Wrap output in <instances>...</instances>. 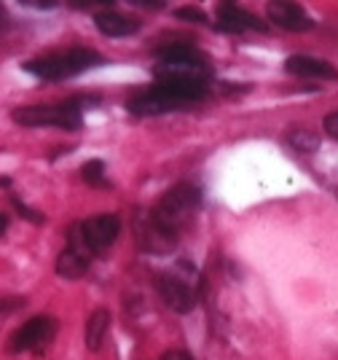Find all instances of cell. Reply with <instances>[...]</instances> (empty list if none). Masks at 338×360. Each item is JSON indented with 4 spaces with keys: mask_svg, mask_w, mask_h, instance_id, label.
<instances>
[{
    "mask_svg": "<svg viewBox=\"0 0 338 360\" xmlns=\"http://www.w3.org/2000/svg\"><path fill=\"white\" fill-rule=\"evenodd\" d=\"M162 360H193L186 349H169V352H164Z\"/></svg>",
    "mask_w": 338,
    "mask_h": 360,
    "instance_id": "21",
    "label": "cell"
},
{
    "mask_svg": "<svg viewBox=\"0 0 338 360\" xmlns=\"http://www.w3.org/2000/svg\"><path fill=\"white\" fill-rule=\"evenodd\" d=\"M177 19H186V22H193V25H204L207 14L202 8H193V6H183V8H175Z\"/></svg>",
    "mask_w": 338,
    "mask_h": 360,
    "instance_id": "17",
    "label": "cell"
},
{
    "mask_svg": "<svg viewBox=\"0 0 338 360\" xmlns=\"http://www.w3.org/2000/svg\"><path fill=\"white\" fill-rule=\"evenodd\" d=\"M215 14H218V27H221V30H228V32H242V30L266 32L268 30L266 22H261L255 14L245 11V8H239V6H234V3H221Z\"/></svg>",
    "mask_w": 338,
    "mask_h": 360,
    "instance_id": "11",
    "label": "cell"
},
{
    "mask_svg": "<svg viewBox=\"0 0 338 360\" xmlns=\"http://www.w3.org/2000/svg\"><path fill=\"white\" fill-rule=\"evenodd\" d=\"M100 65H105L103 54H97L94 49L73 46V49L51 51V54H44L38 60L25 62V70L35 78H44V81H65V78L86 73V70L100 68Z\"/></svg>",
    "mask_w": 338,
    "mask_h": 360,
    "instance_id": "1",
    "label": "cell"
},
{
    "mask_svg": "<svg viewBox=\"0 0 338 360\" xmlns=\"http://www.w3.org/2000/svg\"><path fill=\"white\" fill-rule=\"evenodd\" d=\"M108 330H110V312L108 309H94L86 320V328H84V339L91 352H100V347L108 339Z\"/></svg>",
    "mask_w": 338,
    "mask_h": 360,
    "instance_id": "14",
    "label": "cell"
},
{
    "mask_svg": "<svg viewBox=\"0 0 338 360\" xmlns=\"http://www.w3.org/2000/svg\"><path fill=\"white\" fill-rule=\"evenodd\" d=\"M6 27H8V16H6V11L0 8V32L6 30Z\"/></svg>",
    "mask_w": 338,
    "mask_h": 360,
    "instance_id": "23",
    "label": "cell"
},
{
    "mask_svg": "<svg viewBox=\"0 0 338 360\" xmlns=\"http://www.w3.org/2000/svg\"><path fill=\"white\" fill-rule=\"evenodd\" d=\"M188 103L177 100L172 94H167L162 89H145V91H137L134 97H129L126 108L132 110L134 116H162V113H172V110H183Z\"/></svg>",
    "mask_w": 338,
    "mask_h": 360,
    "instance_id": "8",
    "label": "cell"
},
{
    "mask_svg": "<svg viewBox=\"0 0 338 360\" xmlns=\"http://www.w3.org/2000/svg\"><path fill=\"white\" fill-rule=\"evenodd\" d=\"M285 70L290 75H301V78H323V81H336L338 70L325 60L317 57H306V54H295L285 62Z\"/></svg>",
    "mask_w": 338,
    "mask_h": 360,
    "instance_id": "12",
    "label": "cell"
},
{
    "mask_svg": "<svg viewBox=\"0 0 338 360\" xmlns=\"http://www.w3.org/2000/svg\"><path fill=\"white\" fill-rule=\"evenodd\" d=\"M94 25L97 30L108 35V38H129L134 32H140L143 22L134 19V16L118 14V11H103V14L94 16Z\"/></svg>",
    "mask_w": 338,
    "mask_h": 360,
    "instance_id": "13",
    "label": "cell"
},
{
    "mask_svg": "<svg viewBox=\"0 0 338 360\" xmlns=\"http://www.w3.org/2000/svg\"><path fill=\"white\" fill-rule=\"evenodd\" d=\"M54 333H57V320L54 317H32L22 328L14 330V336L8 342V349L11 352H35L38 355V352H44L46 347L51 345Z\"/></svg>",
    "mask_w": 338,
    "mask_h": 360,
    "instance_id": "4",
    "label": "cell"
},
{
    "mask_svg": "<svg viewBox=\"0 0 338 360\" xmlns=\"http://www.w3.org/2000/svg\"><path fill=\"white\" fill-rule=\"evenodd\" d=\"M91 250H89L81 234H78V226L70 231V240H67V248L59 253L57 258V274L65 277V280H78L89 271V264H91Z\"/></svg>",
    "mask_w": 338,
    "mask_h": 360,
    "instance_id": "7",
    "label": "cell"
},
{
    "mask_svg": "<svg viewBox=\"0 0 338 360\" xmlns=\"http://www.w3.org/2000/svg\"><path fill=\"white\" fill-rule=\"evenodd\" d=\"M8 231V215L6 212H0V237Z\"/></svg>",
    "mask_w": 338,
    "mask_h": 360,
    "instance_id": "22",
    "label": "cell"
},
{
    "mask_svg": "<svg viewBox=\"0 0 338 360\" xmlns=\"http://www.w3.org/2000/svg\"><path fill=\"white\" fill-rule=\"evenodd\" d=\"M156 288H159L162 299L167 301V307L180 312V315H188L196 307V280L193 277H183L177 271L159 274Z\"/></svg>",
    "mask_w": 338,
    "mask_h": 360,
    "instance_id": "5",
    "label": "cell"
},
{
    "mask_svg": "<svg viewBox=\"0 0 338 360\" xmlns=\"http://www.w3.org/2000/svg\"><path fill=\"white\" fill-rule=\"evenodd\" d=\"M266 14H268V22L280 25L282 30L290 32H306L314 27L311 16L298 6V3H287V0H274L266 6Z\"/></svg>",
    "mask_w": 338,
    "mask_h": 360,
    "instance_id": "9",
    "label": "cell"
},
{
    "mask_svg": "<svg viewBox=\"0 0 338 360\" xmlns=\"http://www.w3.org/2000/svg\"><path fill=\"white\" fill-rule=\"evenodd\" d=\"M14 207L19 212H22V215H25V218H27V221H32V224H44V215H41V212H32L27 207V205H25V202H19V199H14Z\"/></svg>",
    "mask_w": 338,
    "mask_h": 360,
    "instance_id": "19",
    "label": "cell"
},
{
    "mask_svg": "<svg viewBox=\"0 0 338 360\" xmlns=\"http://www.w3.org/2000/svg\"><path fill=\"white\" fill-rule=\"evenodd\" d=\"M199 205H202V188L193 186V183H177L175 188H169L159 199V205L150 210V215L167 231L177 234V229L188 224V218L199 210Z\"/></svg>",
    "mask_w": 338,
    "mask_h": 360,
    "instance_id": "2",
    "label": "cell"
},
{
    "mask_svg": "<svg viewBox=\"0 0 338 360\" xmlns=\"http://www.w3.org/2000/svg\"><path fill=\"white\" fill-rule=\"evenodd\" d=\"M81 178L86 180L89 186H108V180H105V165L100 159H91L86 165L81 167Z\"/></svg>",
    "mask_w": 338,
    "mask_h": 360,
    "instance_id": "15",
    "label": "cell"
},
{
    "mask_svg": "<svg viewBox=\"0 0 338 360\" xmlns=\"http://www.w3.org/2000/svg\"><path fill=\"white\" fill-rule=\"evenodd\" d=\"M175 237L177 234H172L164 226L156 224L150 212L137 218V240H140V245L145 248L148 253H172L177 245Z\"/></svg>",
    "mask_w": 338,
    "mask_h": 360,
    "instance_id": "10",
    "label": "cell"
},
{
    "mask_svg": "<svg viewBox=\"0 0 338 360\" xmlns=\"http://www.w3.org/2000/svg\"><path fill=\"white\" fill-rule=\"evenodd\" d=\"M25 307V299H19V296H6V299H0V315H11L16 309H22Z\"/></svg>",
    "mask_w": 338,
    "mask_h": 360,
    "instance_id": "18",
    "label": "cell"
},
{
    "mask_svg": "<svg viewBox=\"0 0 338 360\" xmlns=\"http://www.w3.org/2000/svg\"><path fill=\"white\" fill-rule=\"evenodd\" d=\"M11 119L22 127H59V129H67L75 132L81 129V108L75 103H62V105H22L14 108Z\"/></svg>",
    "mask_w": 338,
    "mask_h": 360,
    "instance_id": "3",
    "label": "cell"
},
{
    "mask_svg": "<svg viewBox=\"0 0 338 360\" xmlns=\"http://www.w3.org/2000/svg\"><path fill=\"white\" fill-rule=\"evenodd\" d=\"M290 143H293L298 150H306V153H311V150H317V135H311L309 129H295L293 135H290Z\"/></svg>",
    "mask_w": 338,
    "mask_h": 360,
    "instance_id": "16",
    "label": "cell"
},
{
    "mask_svg": "<svg viewBox=\"0 0 338 360\" xmlns=\"http://www.w3.org/2000/svg\"><path fill=\"white\" fill-rule=\"evenodd\" d=\"M118 231H121V218L113 212H103V215H94L84 224H78V234L91 253H100L105 248H110L116 242Z\"/></svg>",
    "mask_w": 338,
    "mask_h": 360,
    "instance_id": "6",
    "label": "cell"
},
{
    "mask_svg": "<svg viewBox=\"0 0 338 360\" xmlns=\"http://www.w3.org/2000/svg\"><path fill=\"white\" fill-rule=\"evenodd\" d=\"M325 132L338 140V110L336 113H327V116H325Z\"/></svg>",
    "mask_w": 338,
    "mask_h": 360,
    "instance_id": "20",
    "label": "cell"
}]
</instances>
